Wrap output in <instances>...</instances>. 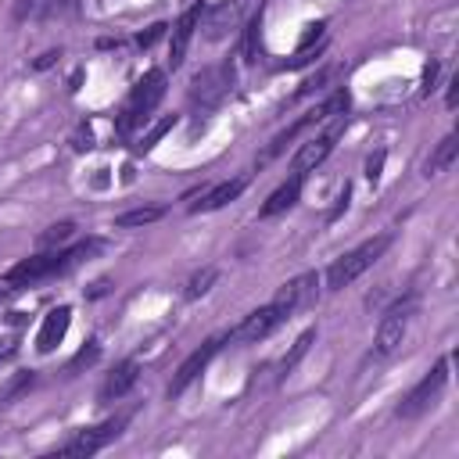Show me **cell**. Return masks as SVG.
Listing matches in <instances>:
<instances>
[{
  "label": "cell",
  "instance_id": "8992f818",
  "mask_svg": "<svg viewBox=\"0 0 459 459\" xmlns=\"http://www.w3.org/2000/svg\"><path fill=\"white\" fill-rule=\"evenodd\" d=\"M412 312H416V294H405V298H398L380 316V326H377V355H394L398 351V344L405 341V330H409Z\"/></svg>",
  "mask_w": 459,
  "mask_h": 459
},
{
  "label": "cell",
  "instance_id": "7c38bea8",
  "mask_svg": "<svg viewBox=\"0 0 459 459\" xmlns=\"http://www.w3.org/2000/svg\"><path fill=\"white\" fill-rule=\"evenodd\" d=\"M197 25H201V4L186 7V11L179 14V22L172 25V36H169V65H172V68H179V65H183L186 47H190V39H194V29H197Z\"/></svg>",
  "mask_w": 459,
  "mask_h": 459
},
{
  "label": "cell",
  "instance_id": "83f0119b",
  "mask_svg": "<svg viewBox=\"0 0 459 459\" xmlns=\"http://www.w3.org/2000/svg\"><path fill=\"white\" fill-rule=\"evenodd\" d=\"M258 29H262V18H251V25H247V61H255V47H258Z\"/></svg>",
  "mask_w": 459,
  "mask_h": 459
},
{
  "label": "cell",
  "instance_id": "277c9868",
  "mask_svg": "<svg viewBox=\"0 0 459 459\" xmlns=\"http://www.w3.org/2000/svg\"><path fill=\"white\" fill-rule=\"evenodd\" d=\"M445 384H448V359L441 355V359L434 362V369L423 373V380L398 402V416H402V420H416V416H423V412L441 398Z\"/></svg>",
  "mask_w": 459,
  "mask_h": 459
},
{
  "label": "cell",
  "instance_id": "1f68e13d",
  "mask_svg": "<svg viewBox=\"0 0 459 459\" xmlns=\"http://www.w3.org/2000/svg\"><path fill=\"white\" fill-rule=\"evenodd\" d=\"M423 79H427V90H434V79H437V61H430V65H427Z\"/></svg>",
  "mask_w": 459,
  "mask_h": 459
},
{
  "label": "cell",
  "instance_id": "f546056e",
  "mask_svg": "<svg viewBox=\"0 0 459 459\" xmlns=\"http://www.w3.org/2000/svg\"><path fill=\"white\" fill-rule=\"evenodd\" d=\"M380 165H384V151H377V154L366 161V176H369V183H377V179H380Z\"/></svg>",
  "mask_w": 459,
  "mask_h": 459
},
{
  "label": "cell",
  "instance_id": "ac0fdd59",
  "mask_svg": "<svg viewBox=\"0 0 459 459\" xmlns=\"http://www.w3.org/2000/svg\"><path fill=\"white\" fill-rule=\"evenodd\" d=\"M301 183H305V176H290L287 183H280L269 197H265V204L258 208V215L262 219H273V215H280V212H287V208H294L298 204V197H301Z\"/></svg>",
  "mask_w": 459,
  "mask_h": 459
},
{
  "label": "cell",
  "instance_id": "9a60e30c",
  "mask_svg": "<svg viewBox=\"0 0 459 459\" xmlns=\"http://www.w3.org/2000/svg\"><path fill=\"white\" fill-rule=\"evenodd\" d=\"M323 118H326V108L319 104V108H312L308 115H301V118H298L294 126H287L283 133H276V136H273V143H269V147H265V151L258 154V165H269V161H273V158H276V154H280V151H283V147H287V143H290L294 136H301V133H305L308 126H316V122H323Z\"/></svg>",
  "mask_w": 459,
  "mask_h": 459
},
{
  "label": "cell",
  "instance_id": "4fadbf2b",
  "mask_svg": "<svg viewBox=\"0 0 459 459\" xmlns=\"http://www.w3.org/2000/svg\"><path fill=\"white\" fill-rule=\"evenodd\" d=\"M337 133H341V126H333V129H330V133H323V136H312V140H305V143L298 147V154H294L290 169H294L298 176H305V172H312L316 165H323V161H326V154L333 151V140H337Z\"/></svg>",
  "mask_w": 459,
  "mask_h": 459
},
{
  "label": "cell",
  "instance_id": "7402d4cb",
  "mask_svg": "<svg viewBox=\"0 0 459 459\" xmlns=\"http://www.w3.org/2000/svg\"><path fill=\"white\" fill-rule=\"evenodd\" d=\"M312 341H316V326H308V330H305V333L294 341V348H290V351L280 359V377H287V373H290V369H294V366L305 359V351L312 348Z\"/></svg>",
  "mask_w": 459,
  "mask_h": 459
},
{
  "label": "cell",
  "instance_id": "2e32d148",
  "mask_svg": "<svg viewBox=\"0 0 459 459\" xmlns=\"http://www.w3.org/2000/svg\"><path fill=\"white\" fill-rule=\"evenodd\" d=\"M136 377H140V366H136L133 359L118 362V366H115V369L104 377V384H100L97 398H100V402H115V398L129 394V391H133V384H136Z\"/></svg>",
  "mask_w": 459,
  "mask_h": 459
},
{
  "label": "cell",
  "instance_id": "44dd1931",
  "mask_svg": "<svg viewBox=\"0 0 459 459\" xmlns=\"http://www.w3.org/2000/svg\"><path fill=\"white\" fill-rule=\"evenodd\" d=\"M161 215H165L161 204H143V208H129V212L115 215V226H118V230H136V226H151V222H158Z\"/></svg>",
  "mask_w": 459,
  "mask_h": 459
},
{
  "label": "cell",
  "instance_id": "5b68a950",
  "mask_svg": "<svg viewBox=\"0 0 459 459\" xmlns=\"http://www.w3.org/2000/svg\"><path fill=\"white\" fill-rule=\"evenodd\" d=\"M233 90V65L222 61V65H208L201 68L194 79H190V104H201V108H219Z\"/></svg>",
  "mask_w": 459,
  "mask_h": 459
},
{
  "label": "cell",
  "instance_id": "9c48e42d",
  "mask_svg": "<svg viewBox=\"0 0 459 459\" xmlns=\"http://www.w3.org/2000/svg\"><path fill=\"white\" fill-rule=\"evenodd\" d=\"M316 287H319V276H316V273H301V276L287 280V283L276 290L273 305H276L283 316H290V312H298V308H305V305L316 301Z\"/></svg>",
  "mask_w": 459,
  "mask_h": 459
},
{
  "label": "cell",
  "instance_id": "e0dca14e",
  "mask_svg": "<svg viewBox=\"0 0 459 459\" xmlns=\"http://www.w3.org/2000/svg\"><path fill=\"white\" fill-rule=\"evenodd\" d=\"M65 11H75V0H14L18 22H47V18H61Z\"/></svg>",
  "mask_w": 459,
  "mask_h": 459
},
{
  "label": "cell",
  "instance_id": "cb8c5ba5",
  "mask_svg": "<svg viewBox=\"0 0 459 459\" xmlns=\"http://www.w3.org/2000/svg\"><path fill=\"white\" fill-rule=\"evenodd\" d=\"M215 280H219V269H215V265H208V269H201V273H194V276H190V283H186V298L194 301V298H201V294H208Z\"/></svg>",
  "mask_w": 459,
  "mask_h": 459
},
{
  "label": "cell",
  "instance_id": "6da1fadb",
  "mask_svg": "<svg viewBox=\"0 0 459 459\" xmlns=\"http://www.w3.org/2000/svg\"><path fill=\"white\" fill-rule=\"evenodd\" d=\"M104 247V240H86V244H72V247H65V251H39V255H32V258H22L18 265H11L7 269V276H4V283H11L14 290L18 287H32V283H39V280H50V276H57V273H68L72 265H79L82 258H90L93 251H100Z\"/></svg>",
  "mask_w": 459,
  "mask_h": 459
},
{
  "label": "cell",
  "instance_id": "52a82bcc",
  "mask_svg": "<svg viewBox=\"0 0 459 459\" xmlns=\"http://www.w3.org/2000/svg\"><path fill=\"white\" fill-rule=\"evenodd\" d=\"M122 427H126V416H118V420H104V423H97V427H82L75 437H68L57 452L61 455H93V452H100L108 441H115L118 434H122Z\"/></svg>",
  "mask_w": 459,
  "mask_h": 459
},
{
  "label": "cell",
  "instance_id": "30bf717a",
  "mask_svg": "<svg viewBox=\"0 0 459 459\" xmlns=\"http://www.w3.org/2000/svg\"><path fill=\"white\" fill-rule=\"evenodd\" d=\"M283 319H287V316L269 301V305H262V308L247 312V316H244V323H240L230 337H233V341H262V337H269Z\"/></svg>",
  "mask_w": 459,
  "mask_h": 459
},
{
  "label": "cell",
  "instance_id": "5bb4252c",
  "mask_svg": "<svg viewBox=\"0 0 459 459\" xmlns=\"http://www.w3.org/2000/svg\"><path fill=\"white\" fill-rule=\"evenodd\" d=\"M68 326H72V308H68V305H57V308H50V312L43 316V326H39V333H36V348H39L43 355H47V351H54V348L65 341Z\"/></svg>",
  "mask_w": 459,
  "mask_h": 459
},
{
  "label": "cell",
  "instance_id": "ffe728a7",
  "mask_svg": "<svg viewBox=\"0 0 459 459\" xmlns=\"http://www.w3.org/2000/svg\"><path fill=\"white\" fill-rule=\"evenodd\" d=\"M455 154H459V136H455V133H448V136L430 151V158L423 161V176H441L445 169H452Z\"/></svg>",
  "mask_w": 459,
  "mask_h": 459
},
{
  "label": "cell",
  "instance_id": "4dcf8cb0",
  "mask_svg": "<svg viewBox=\"0 0 459 459\" xmlns=\"http://www.w3.org/2000/svg\"><path fill=\"white\" fill-rule=\"evenodd\" d=\"M445 104H448V108H455V104H459V75H452V82H448V97H445Z\"/></svg>",
  "mask_w": 459,
  "mask_h": 459
},
{
  "label": "cell",
  "instance_id": "d4e9b609",
  "mask_svg": "<svg viewBox=\"0 0 459 459\" xmlns=\"http://www.w3.org/2000/svg\"><path fill=\"white\" fill-rule=\"evenodd\" d=\"M32 384H36V373H32V369H29V373H18V377L0 391V405H11V402H14L18 394H25Z\"/></svg>",
  "mask_w": 459,
  "mask_h": 459
},
{
  "label": "cell",
  "instance_id": "3957f363",
  "mask_svg": "<svg viewBox=\"0 0 459 459\" xmlns=\"http://www.w3.org/2000/svg\"><path fill=\"white\" fill-rule=\"evenodd\" d=\"M161 97H165V72L154 68V72H147V75L129 90L126 108H122V118H118V133H133L140 122H147Z\"/></svg>",
  "mask_w": 459,
  "mask_h": 459
},
{
  "label": "cell",
  "instance_id": "ba28073f",
  "mask_svg": "<svg viewBox=\"0 0 459 459\" xmlns=\"http://www.w3.org/2000/svg\"><path fill=\"white\" fill-rule=\"evenodd\" d=\"M222 348V337H212V341H204L197 351H190L183 362H179V369H176V377H172V384H169V398H179L201 373H204V366L212 362V355Z\"/></svg>",
  "mask_w": 459,
  "mask_h": 459
},
{
  "label": "cell",
  "instance_id": "8fae6325",
  "mask_svg": "<svg viewBox=\"0 0 459 459\" xmlns=\"http://www.w3.org/2000/svg\"><path fill=\"white\" fill-rule=\"evenodd\" d=\"M247 0H219L208 14H204V36L215 43L222 36H230L237 25H240V14H244Z\"/></svg>",
  "mask_w": 459,
  "mask_h": 459
},
{
  "label": "cell",
  "instance_id": "7a4b0ae2",
  "mask_svg": "<svg viewBox=\"0 0 459 459\" xmlns=\"http://www.w3.org/2000/svg\"><path fill=\"white\" fill-rule=\"evenodd\" d=\"M387 244H391V233H380V237L362 240L359 247L344 251L341 258H333L330 269H326V287H330V290H344L348 283H355V280L387 251Z\"/></svg>",
  "mask_w": 459,
  "mask_h": 459
},
{
  "label": "cell",
  "instance_id": "d6a6232c",
  "mask_svg": "<svg viewBox=\"0 0 459 459\" xmlns=\"http://www.w3.org/2000/svg\"><path fill=\"white\" fill-rule=\"evenodd\" d=\"M11 290H14V287H11V283H0V301H4V298H7V294H11Z\"/></svg>",
  "mask_w": 459,
  "mask_h": 459
},
{
  "label": "cell",
  "instance_id": "603a6c76",
  "mask_svg": "<svg viewBox=\"0 0 459 459\" xmlns=\"http://www.w3.org/2000/svg\"><path fill=\"white\" fill-rule=\"evenodd\" d=\"M72 230H75V226H72L68 219H65V222L47 226V233H39V240H36V244H39V251H54L57 244H65V240L72 237Z\"/></svg>",
  "mask_w": 459,
  "mask_h": 459
},
{
  "label": "cell",
  "instance_id": "836d02e7",
  "mask_svg": "<svg viewBox=\"0 0 459 459\" xmlns=\"http://www.w3.org/2000/svg\"><path fill=\"white\" fill-rule=\"evenodd\" d=\"M11 355H14V348H11V344H7V348H4V351H0V362H4V359H11Z\"/></svg>",
  "mask_w": 459,
  "mask_h": 459
},
{
  "label": "cell",
  "instance_id": "d6986e66",
  "mask_svg": "<svg viewBox=\"0 0 459 459\" xmlns=\"http://www.w3.org/2000/svg\"><path fill=\"white\" fill-rule=\"evenodd\" d=\"M244 186H247V176H237V179H226V183H219V186H212L197 204H190V212H215V208H226L230 201H237L240 194H244Z\"/></svg>",
  "mask_w": 459,
  "mask_h": 459
},
{
  "label": "cell",
  "instance_id": "484cf974",
  "mask_svg": "<svg viewBox=\"0 0 459 459\" xmlns=\"http://www.w3.org/2000/svg\"><path fill=\"white\" fill-rule=\"evenodd\" d=\"M172 126H176V115H165L161 122H154V126H151V129H147V133L140 136L136 151H151V147H154V143H158V140H161V136H165V133H169Z\"/></svg>",
  "mask_w": 459,
  "mask_h": 459
},
{
  "label": "cell",
  "instance_id": "f1b7e54d",
  "mask_svg": "<svg viewBox=\"0 0 459 459\" xmlns=\"http://www.w3.org/2000/svg\"><path fill=\"white\" fill-rule=\"evenodd\" d=\"M161 32H165V25H161V22H158V25H151V29H147V32H140V36H136V43H140V47H143V50H147V47H151V43H154V39H158V36H161Z\"/></svg>",
  "mask_w": 459,
  "mask_h": 459
},
{
  "label": "cell",
  "instance_id": "4316f807",
  "mask_svg": "<svg viewBox=\"0 0 459 459\" xmlns=\"http://www.w3.org/2000/svg\"><path fill=\"white\" fill-rule=\"evenodd\" d=\"M97 355H100V344H97V341H86V348H79V351H75V359L68 362V377H72V373H79L82 366H93V362H97Z\"/></svg>",
  "mask_w": 459,
  "mask_h": 459
}]
</instances>
